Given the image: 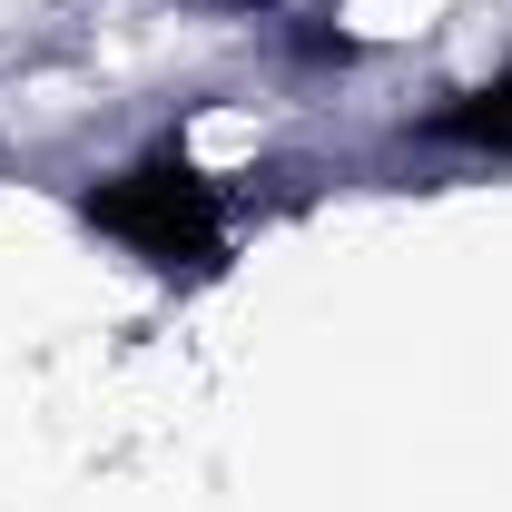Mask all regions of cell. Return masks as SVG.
I'll return each mask as SVG.
<instances>
[{
	"instance_id": "cell-2",
	"label": "cell",
	"mask_w": 512,
	"mask_h": 512,
	"mask_svg": "<svg viewBox=\"0 0 512 512\" xmlns=\"http://www.w3.org/2000/svg\"><path fill=\"white\" fill-rule=\"evenodd\" d=\"M434 138H463V148H493V158H512V69L493 79V89H473L463 109H444V119H434Z\"/></svg>"
},
{
	"instance_id": "cell-1",
	"label": "cell",
	"mask_w": 512,
	"mask_h": 512,
	"mask_svg": "<svg viewBox=\"0 0 512 512\" xmlns=\"http://www.w3.org/2000/svg\"><path fill=\"white\" fill-rule=\"evenodd\" d=\"M89 217L109 237H128V247H148L158 266H197V256L217 247V197H207V178H197L188 158H148V168L109 178V188L89 197Z\"/></svg>"
}]
</instances>
